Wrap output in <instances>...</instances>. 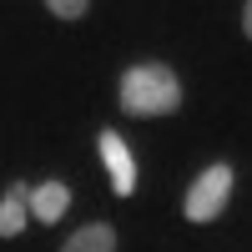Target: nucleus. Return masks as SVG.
<instances>
[{
	"label": "nucleus",
	"mask_w": 252,
	"mask_h": 252,
	"mask_svg": "<svg viewBox=\"0 0 252 252\" xmlns=\"http://www.w3.org/2000/svg\"><path fill=\"white\" fill-rule=\"evenodd\" d=\"M86 10H91L86 0H51V15H61V20H81Z\"/></svg>",
	"instance_id": "0eeeda50"
},
{
	"label": "nucleus",
	"mask_w": 252,
	"mask_h": 252,
	"mask_svg": "<svg viewBox=\"0 0 252 252\" xmlns=\"http://www.w3.org/2000/svg\"><path fill=\"white\" fill-rule=\"evenodd\" d=\"M242 31H247V40H252V0L242 5Z\"/></svg>",
	"instance_id": "6e6552de"
},
{
	"label": "nucleus",
	"mask_w": 252,
	"mask_h": 252,
	"mask_svg": "<svg viewBox=\"0 0 252 252\" xmlns=\"http://www.w3.org/2000/svg\"><path fill=\"white\" fill-rule=\"evenodd\" d=\"M61 252H116V232L106 222H91V227H81V232H71L61 242Z\"/></svg>",
	"instance_id": "39448f33"
},
{
	"label": "nucleus",
	"mask_w": 252,
	"mask_h": 252,
	"mask_svg": "<svg viewBox=\"0 0 252 252\" xmlns=\"http://www.w3.org/2000/svg\"><path fill=\"white\" fill-rule=\"evenodd\" d=\"M26 187H10L5 192V207H0V237H15L20 232V222H26Z\"/></svg>",
	"instance_id": "423d86ee"
},
{
	"label": "nucleus",
	"mask_w": 252,
	"mask_h": 252,
	"mask_svg": "<svg viewBox=\"0 0 252 252\" xmlns=\"http://www.w3.org/2000/svg\"><path fill=\"white\" fill-rule=\"evenodd\" d=\"M96 146H101V161H106V172H111L116 197H131L136 192V161H131V152H126V141L116 131H101Z\"/></svg>",
	"instance_id": "7ed1b4c3"
},
{
	"label": "nucleus",
	"mask_w": 252,
	"mask_h": 252,
	"mask_svg": "<svg viewBox=\"0 0 252 252\" xmlns=\"http://www.w3.org/2000/svg\"><path fill=\"white\" fill-rule=\"evenodd\" d=\"M66 207H71V187H66V182H46V187H35V192H31L35 222H61V217H66Z\"/></svg>",
	"instance_id": "20e7f679"
},
{
	"label": "nucleus",
	"mask_w": 252,
	"mask_h": 252,
	"mask_svg": "<svg viewBox=\"0 0 252 252\" xmlns=\"http://www.w3.org/2000/svg\"><path fill=\"white\" fill-rule=\"evenodd\" d=\"M227 197H232V166H207V172L187 187L182 212L192 222H217L222 207H227Z\"/></svg>",
	"instance_id": "f03ea898"
},
{
	"label": "nucleus",
	"mask_w": 252,
	"mask_h": 252,
	"mask_svg": "<svg viewBox=\"0 0 252 252\" xmlns=\"http://www.w3.org/2000/svg\"><path fill=\"white\" fill-rule=\"evenodd\" d=\"M182 106V86L166 66H131L121 76V111L126 116H172Z\"/></svg>",
	"instance_id": "f257e3e1"
}]
</instances>
